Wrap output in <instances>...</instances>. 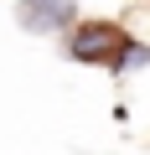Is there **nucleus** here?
Wrapping results in <instances>:
<instances>
[{
  "label": "nucleus",
  "instance_id": "f257e3e1",
  "mask_svg": "<svg viewBox=\"0 0 150 155\" xmlns=\"http://www.w3.org/2000/svg\"><path fill=\"white\" fill-rule=\"evenodd\" d=\"M124 52H129V31L114 21H78L67 36V57L88 62V67H114L124 72Z\"/></svg>",
  "mask_w": 150,
  "mask_h": 155
},
{
  "label": "nucleus",
  "instance_id": "f03ea898",
  "mask_svg": "<svg viewBox=\"0 0 150 155\" xmlns=\"http://www.w3.org/2000/svg\"><path fill=\"white\" fill-rule=\"evenodd\" d=\"M16 21H21V31H31V36L78 26V0H21V5H16Z\"/></svg>",
  "mask_w": 150,
  "mask_h": 155
},
{
  "label": "nucleus",
  "instance_id": "7ed1b4c3",
  "mask_svg": "<svg viewBox=\"0 0 150 155\" xmlns=\"http://www.w3.org/2000/svg\"><path fill=\"white\" fill-rule=\"evenodd\" d=\"M150 62V47L145 41H129V52H124V67H145Z\"/></svg>",
  "mask_w": 150,
  "mask_h": 155
}]
</instances>
